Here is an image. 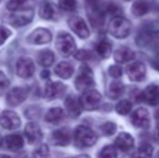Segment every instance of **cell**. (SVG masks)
<instances>
[{
	"label": "cell",
	"instance_id": "obj_1",
	"mask_svg": "<svg viewBox=\"0 0 159 158\" xmlns=\"http://www.w3.org/2000/svg\"><path fill=\"white\" fill-rule=\"evenodd\" d=\"M75 143L79 147H90L98 141L95 132L86 126H78L74 133Z\"/></svg>",
	"mask_w": 159,
	"mask_h": 158
},
{
	"label": "cell",
	"instance_id": "obj_2",
	"mask_svg": "<svg viewBox=\"0 0 159 158\" xmlns=\"http://www.w3.org/2000/svg\"><path fill=\"white\" fill-rule=\"evenodd\" d=\"M109 33L113 37L117 39H124L130 35L131 23L129 20L122 16H116L111 21L108 26Z\"/></svg>",
	"mask_w": 159,
	"mask_h": 158
},
{
	"label": "cell",
	"instance_id": "obj_3",
	"mask_svg": "<svg viewBox=\"0 0 159 158\" xmlns=\"http://www.w3.org/2000/svg\"><path fill=\"white\" fill-rule=\"evenodd\" d=\"M76 88L79 91H87L90 90L95 84L94 78H93V72L88 65L80 66L79 73L75 81Z\"/></svg>",
	"mask_w": 159,
	"mask_h": 158
},
{
	"label": "cell",
	"instance_id": "obj_4",
	"mask_svg": "<svg viewBox=\"0 0 159 158\" xmlns=\"http://www.w3.org/2000/svg\"><path fill=\"white\" fill-rule=\"evenodd\" d=\"M55 47H57L60 54H62L63 56H69L71 54H75L76 52L75 40L70 35L65 32H62L57 35Z\"/></svg>",
	"mask_w": 159,
	"mask_h": 158
},
{
	"label": "cell",
	"instance_id": "obj_5",
	"mask_svg": "<svg viewBox=\"0 0 159 158\" xmlns=\"http://www.w3.org/2000/svg\"><path fill=\"white\" fill-rule=\"evenodd\" d=\"M101 94L98 91L90 89L84 92L79 100V103L81 105V108L87 111H93L98 107L101 103Z\"/></svg>",
	"mask_w": 159,
	"mask_h": 158
},
{
	"label": "cell",
	"instance_id": "obj_6",
	"mask_svg": "<svg viewBox=\"0 0 159 158\" xmlns=\"http://www.w3.org/2000/svg\"><path fill=\"white\" fill-rule=\"evenodd\" d=\"M34 16V10L30 8L28 9H20L17 11H14L12 14L9 16L8 21L13 26L17 27V26H25L28 23H30Z\"/></svg>",
	"mask_w": 159,
	"mask_h": 158
},
{
	"label": "cell",
	"instance_id": "obj_7",
	"mask_svg": "<svg viewBox=\"0 0 159 158\" xmlns=\"http://www.w3.org/2000/svg\"><path fill=\"white\" fill-rule=\"evenodd\" d=\"M68 26L79 38L86 39L90 36V30L88 28V25L86 24V22L84 21L82 17L77 16V15L69 17Z\"/></svg>",
	"mask_w": 159,
	"mask_h": 158
},
{
	"label": "cell",
	"instance_id": "obj_8",
	"mask_svg": "<svg viewBox=\"0 0 159 158\" xmlns=\"http://www.w3.org/2000/svg\"><path fill=\"white\" fill-rule=\"evenodd\" d=\"M140 101L151 106H157L159 104V86L149 84L140 94Z\"/></svg>",
	"mask_w": 159,
	"mask_h": 158
},
{
	"label": "cell",
	"instance_id": "obj_9",
	"mask_svg": "<svg viewBox=\"0 0 159 158\" xmlns=\"http://www.w3.org/2000/svg\"><path fill=\"white\" fill-rule=\"evenodd\" d=\"M35 73V64L30 57H20L16 62V74L21 78H30Z\"/></svg>",
	"mask_w": 159,
	"mask_h": 158
},
{
	"label": "cell",
	"instance_id": "obj_10",
	"mask_svg": "<svg viewBox=\"0 0 159 158\" xmlns=\"http://www.w3.org/2000/svg\"><path fill=\"white\" fill-rule=\"evenodd\" d=\"M0 124L7 130H15L21 126V119L16 113L12 111H4L0 117Z\"/></svg>",
	"mask_w": 159,
	"mask_h": 158
},
{
	"label": "cell",
	"instance_id": "obj_11",
	"mask_svg": "<svg viewBox=\"0 0 159 158\" xmlns=\"http://www.w3.org/2000/svg\"><path fill=\"white\" fill-rule=\"evenodd\" d=\"M27 95H28L27 88H23V87L13 88L7 94V103L11 106H17L27 99Z\"/></svg>",
	"mask_w": 159,
	"mask_h": 158
},
{
	"label": "cell",
	"instance_id": "obj_12",
	"mask_svg": "<svg viewBox=\"0 0 159 158\" xmlns=\"http://www.w3.org/2000/svg\"><path fill=\"white\" fill-rule=\"evenodd\" d=\"M127 75L131 81L140 82L144 80L146 75V68L142 62H134L127 67Z\"/></svg>",
	"mask_w": 159,
	"mask_h": 158
},
{
	"label": "cell",
	"instance_id": "obj_13",
	"mask_svg": "<svg viewBox=\"0 0 159 158\" xmlns=\"http://www.w3.org/2000/svg\"><path fill=\"white\" fill-rule=\"evenodd\" d=\"M52 39L50 30L46 28H37L27 37V42L32 44H44L49 43Z\"/></svg>",
	"mask_w": 159,
	"mask_h": 158
},
{
	"label": "cell",
	"instance_id": "obj_14",
	"mask_svg": "<svg viewBox=\"0 0 159 158\" xmlns=\"http://www.w3.org/2000/svg\"><path fill=\"white\" fill-rule=\"evenodd\" d=\"M131 122L134 127L147 129L149 127V113L146 108H138L131 116Z\"/></svg>",
	"mask_w": 159,
	"mask_h": 158
},
{
	"label": "cell",
	"instance_id": "obj_15",
	"mask_svg": "<svg viewBox=\"0 0 159 158\" xmlns=\"http://www.w3.org/2000/svg\"><path fill=\"white\" fill-rule=\"evenodd\" d=\"M66 91L65 84L61 82H48L44 88V97L48 100H54L61 97Z\"/></svg>",
	"mask_w": 159,
	"mask_h": 158
},
{
	"label": "cell",
	"instance_id": "obj_16",
	"mask_svg": "<svg viewBox=\"0 0 159 158\" xmlns=\"http://www.w3.org/2000/svg\"><path fill=\"white\" fill-rule=\"evenodd\" d=\"M1 145L6 150L15 152V151H19L23 147L24 141L23 138L20 134H10L3 138V140L1 141Z\"/></svg>",
	"mask_w": 159,
	"mask_h": 158
},
{
	"label": "cell",
	"instance_id": "obj_17",
	"mask_svg": "<svg viewBox=\"0 0 159 158\" xmlns=\"http://www.w3.org/2000/svg\"><path fill=\"white\" fill-rule=\"evenodd\" d=\"M71 140V134L69 129L67 128H62L59 130L53 131V133L51 134V142L54 145L59 146H66L69 144Z\"/></svg>",
	"mask_w": 159,
	"mask_h": 158
},
{
	"label": "cell",
	"instance_id": "obj_18",
	"mask_svg": "<svg viewBox=\"0 0 159 158\" xmlns=\"http://www.w3.org/2000/svg\"><path fill=\"white\" fill-rule=\"evenodd\" d=\"M25 137L30 144H36L41 141L42 132L39 124L36 122H30L25 127Z\"/></svg>",
	"mask_w": 159,
	"mask_h": 158
},
{
	"label": "cell",
	"instance_id": "obj_19",
	"mask_svg": "<svg viewBox=\"0 0 159 158\" xmlns=\"http://www.w3.org/2000/svg\"><path fill=\"white\" fill-rule=\"evenodd\" d=\"M115 145L118 150L122 152H129L134 146V139L130 133L121 132L120 134H118L117 139L115 140Z\"/></svg>",
	"mask_w": 159,
	"mask_h": 158
},
{
	"label": "cell",
	"instance_id": "obj_20",
	"mask_svg": "<svg viewBox=\"0 0 159 158\" xmlns=\"http://www.w3.org/2000/svg\"><path fill=\"white\" fill-rule=\"evenodd\" d=\"M65 108L68 115L73 118L78 117L81 114V105L79 103V100L76 99L73 95H69L65 100Z\"/></svg>",
	"mask_w": 159,
	"mask_h": 158
},
{
	"label": "cell",
	"instance_id": "obj_21",
	"mask_svg": "<svg viewBox=\"0 0 159 158\" xmlns=\"http://www.w3.org/2000/svg\"><path fill=\"white\" fill-rule=\"evenodd\" d=\"M134 57H135L134 51H132L131 49L127 48V47H121V48H119L114 53V60L119 64H124V63H127V62H130L131 60H133Z\"/></svg>",
	"mask_w": 159,
	"mask_h": 158
},
{
	"label": "cell",
	"instance_id": "obj_22",
	"mask_svg": "<svg viewBox=\"0 0 159 158\" xmlns=\"http://www.w3.org/2000/svg\"><path fill=\"white\" fill-rule=\"evenodd\" d=\"M88 12L91 23L94 26H102L103 22H104V14L100 7L96 6L95 3H92L91 6H89Z\"/></svg>",
	"mask_w": 159,
	"mask_h": 158
},
{
	"label": "cell",
	"instance_id": "obj_23",
	"mask_svg": "<svg viewBox=\"0 0 159 158\" xmlns=\"http://www.w3.org/2000/svg\"><path fill=\"white\" fill-rule=\"evenodd\" d=\"M151 9V3L147 0H136L131 9V13L136 17L145 15Z\"/></svg>",
	"mask_w": 159,
	"mask_h": 158
},
{
	"label": "cell",
	"instance_id": "obj_24",
	"mask_svg": "<svg viewBox=\"0 0 159 158\" xmlns=\"http://www.w3.org/2000/svg\"><path fill=\"white\" fill-rule=\"evenodd\" d=\"M64 119V111L60 107H53L47 112L46 121L49 124H57Z\"/></svg>",
	"mask_w": 159,
	"mask_h": 158
},
{
	"label": "cell",
	"instance_id": "obj_25",
	"mask_svg": "<svg viewBox=\"0 0 159 158\" xmlns=\"http://www.w3.org/2000/svg\"><path fill=\"white\" fill-rule=\"evenodd\" d=\"M54 73L62 79H68L73 76L74 74V67L71 64L67 63V62H61L57 64V67L54 70Z\"/></svg>",
	"mask_w": 159,
	"mask_h": 158
},
{
	"label": "cell",
	"instance_id": "obj_26",
	"mask_svg": "<svg viewBox=\"0 0 159 158\" xmlns=\"http://www.w3.org/2000/svg\"><path fill=\"white\" fill-rule=\"evenodd\" d=\"M37 62L43 67L51 66L54 62V54L50 50H42L37 54Z\"/></svg>",
	"mask_w": 159,
	"mask_h": 158
},
{
	"label": "cell",
	"instance_id": "obj_27",
	"mask_svg": "<svg viewBox=\"0 0 159 158\" xmlns=\"http://www.w3.org/2000/svg\"><path fill=\"white\" fill-rule=\"evenodd\" d=\"M39 15L43 20H52L55 15V9L52 3L44 1L39 7Z\"/></svg>",
	"mask_w": 159,
	"mask_h": 158
},
{
	"label": "cell",
	"instance_id": "obj_28",
	"mask_svg": "<svg viewBox=\"0 0 159 158\" xmlns=\"http://www.w3.org/2000/svg\"><path fill=\"white\" fill-rule=\"evenodd\" d=\"M108 97L113 100H116L120 97L125 92V86L122 82L120 81H113L108 87Z\"/></svg>",
	"mask_w": 159,
	"mask_h": 158
},
{
	"label": "cell",
	"instance_id": "obj_29",
	"mask_svg": "<svg viewBox=\"0 0 159 158\" xmlns=\"http://www.w3.org/2000/svg\"><path fill=\"white\" fill-rule=\"evenodd\" d=\"M153 146L148 143H143L134 152L132 158H152L153 156Z\"/></svg>",
	"mask_w": 159,
	"mask_h": 158
},
{
	"label": "cell",
	"instance_id": "obj_30",
	"mask_svg": "<svg viewBox=\"0 0 159 158\" xmlns=\"http://www.w3.org/2000/svg\"><path fill=\"white\" fill-rule=\"evenodd\" d=\"M95 49H96V52L98 53V55H100L101 57L107 59V57H109V55H111L113 47H111V42L107 41V40H101V41L96 44Z\"/></svg>",
	"mask_w": 159,
	"mask_h": 158
},
{
	"label": "cell",
	"instance_id": "obj_31",
	"mask_svg": "<svg viewBox=\"0 0 159 158\" xmlns=\"http://www.w3.org/2000/svg\"><path fill=\"white\" fill-rule=\"evenodd\" d=\"M132 103L128 100H121L116 105V112L119 115H127L131 112Z\"/></svg>",
	"mask_w": 159,
	"mask_h": 158
},
{
	"label": "cell",
	"instance_id": "obj_32",
	"mask_svg": "<svg viewBox=\"0 0 159 158\" xmlns=\"http://www.w3.org/2000/svg\"><path fill=\"white\" fill-rule=\"evenodd\" d=\"M98 158H117V150L113 145H106L98 153Z\"/></svg>",
	"mask_w": 159,
	"mask_h": 158
},
{
	"label": "cell",
	"instance_id": "obj_33",
	"mask_svg": "<svg viewBox=\"0 0 159 158\" xmlns=\"http://www.w3.org/2000/svg\"><path fill=\"white\" fill-rule=\"evenodd\" d=\"M100 129H101V131H102L104 135H113L114 133L116 132L117 126H116L114 122L107 121V122H104V124L100 127Z\"/></svg>",
	"mask_w": 159,
	"mask_h": 158
},
{
	"label": "cell",
	"instance_id": "obj_34",
	"mask_svg": "<svg viewBox=\"0 0 159 158\" xmlns=\"http://www.w3.org/2000/svg\"><path fill=\"white\" fill-rule=\"evenodd\" d=\"M49 147L47 144H41L36 151L33 153L34 158H48L49 157Z\"/></svg>",
	"mask_w": 159,
	"mask_h": 158
},
{
	"label": "cell",
	"instance_id": "obj_35",
	"mask_svg": "<svg viewBox=\"0 0 159 158\" xmlns=\"http://www.w3.org/2000/svg\"><path fill=\"white\" fill-rule=\"evenodd\" d=\"M59 6L64 11H74L77 8L76 0H59Z\"/></svg>",
	"mask_w": 159,
	"mask_h": 158
},
{
	"label": "cell",
	"instance_id": "obj_36",
	"mask_svg": "<svg viewBox=\"0 0 159 158\" xmlns=\"http://www.w3.org/2000/svg\"><path fill=\"white\" fill-rule=\"evenodd\" d=\"M75 57L79 61H89L93 59V54L88 50H78L75 52Z\"/></svg>",
	"mask_w": 159,
	"mask_h": 158
},
{
	"label": "cell",
	"instance_id": "obj_37",
	"mask_svg": "<svg viewBox=\"0 0 159 158\" xmlns=\"http://www.w3.org/2000/svg\"><path fill=\"white\" fill-rule=\"evenodd\" d=\"M25 1L26 0H10L7 4V8L14 12V11H17L20 9H23Z\"/></svg>",
	"mask_w": 159,
	"mask_h": 158
},
{
	"label": "cell",
	"instance_id": "obj_38",
	"mask_svg": "<svg viewBox=\"0 0 159 158\" xmlns=\"http://www.w3.org/2000/svg\"><path fill=\"white\" fill-rule=\"evenodd\" d=\"M108 74L111 75L113 78H119L122 75V70L120 66L118 65H111L108 68Z\"/></svg>",
	"mask_w": 159,
	"mask_h": 158
},
{
	"label": "cell",
	"instance_id": "obj_39",
	"mask_svg": "<svg viewBox=\"0 0 159 158\" xmlns=\"http://www.w3.org/2000/svg\"><path fill=\"white\" fill-rule=\"evenodd\" d=\"M106 10H107V12L109 13V14H111V15H114V16H120V13H121V10H120V8L117 6V4H115V3H109L108 6H107V8H106Z\"/></svg>",
	"mask_w": 159,
	"mask_h": 158
},
{
	"label": "cell",
	"instance_id": "obj_40",
	"mask_svg": "<svg viewBox=\"0 0 159 158\" xmlns=\"http://www.w3.org/2000/svg\"><path fill=\"white\" fill-rule=\"evenodd\" d=\"M10 36H11L10 29H8L7 27L1 26V27H0V46H1V44L3 43V42L6 41V40L8 39Z\"/></svg>",
	"mask_w": 159,
	"mask_h": 158
},
{
	"label": "cell",
	"instance_id": "obj_41",
	"mask_svg": "<svg viewBox=\"0 0 159 158\" xmlns=\"http://www.w3.org/2000/svg\"><path fill=\"white\" fill-rule=\"evenodd\" d=\"M9 86H10V80L8 79V77L3 73L0 72V91L7 89Z\"/></svg>",
	"mask_w": 159,
	"mask_h": 158
},
{
	"label": "cell",
	"instance_id": "obj_42",
	"mask_svg": "<svg viewBox=\"0 0 159 158\" xmlns=\"http://www.w3.org/2000/svg\"><path fill=\"white\" fill-rule=\"evenodd\" d=\"M49 76H50V73H49V70H42V72H41V78L42 79H48Z\"/></svg>",
	"mask_w": 159,
	"mask_h": 158
},
{
	"label": "cell",
	"instance_id": "obj_43",
	"mask_svg": "<svg viewBox=\"0 0 159 158\" xmlns=\"http://www.w3.org/2000/svg\"><path fill=\"white\" fill-rule=\"evenodd\" d=\"M152 65H153V67L155 68L156 70H158L159 72V59L155 60L154 62H152Z\"/></svg>",
	"mask_w": 159,
	"mask_h": 158
},
{
	"label": "cell",
	"instance_id": "obj_44",
	"mask_svg": "<svg viewBox=\"0 0 159 158\" xmlns=\"http://www.w3.org/2000/svg\"><path fill=\"white\" fill-rule=\"evenodd\" d=\"M71 158H90L88 155H79V156H76V157H71Z\"/></svg>",
	"mask_w": 159,
	"mask_h": 158
},
{
	"label": "cell",
	"instance_id": "obj_45",
	"mask_svg": "<svg viewBox=\"0 0 159 158\" xmlns=\"http://www.w3.org/2000/svg\"><path fill=\"white\" fill-rule=\"evenodd\" d=\"M0 158H11L10 156H8V155H4V154H0Z\"/></svg>",
	"mask_w": 159,
	"mask_h": 158
},
{
	"label": "cell",
	"instance_id": "obj_46",
	"mask_svg": "<svg viewBox=\"0 0 159 158\" xmlns=\"http://www.w3.org/2000/svg\"><path fill=\"white\" fill-rule=\"evenodd\" d=\"M157 134H158V138H159V127H158V130H157Z\"/></svg>",
	"mask_w": 159,
	"mask_h": 158
},
{
	"label": "cell",
	"instance_id": "obj_47",
	"mask_svg": "<svg viewBox=\"0 0 159 158\" xmlns=\"http://www.w3.org/2000/svg\"><path fill=\"white\" fill-rule=\"evenodd\" d=\"M126 1H131V0H126Z\"/></svg>",
	"mask_w": 159,
	"mask_h": 158
},
{
	"label": "cell",
	"instance_id": "obj_48",
	"mask_svg": "<svg viewBox=\"0 0 159 158\" xmlns=\"http://www.w3.org/2000/svg\"><path fill=\"white\" fill-rule=\"evenodd\" d=\"M0 2H1V0H0Z\"/></svg>",
	"mask_w": 159,
	"mask_h": 158
}]
</instances>
